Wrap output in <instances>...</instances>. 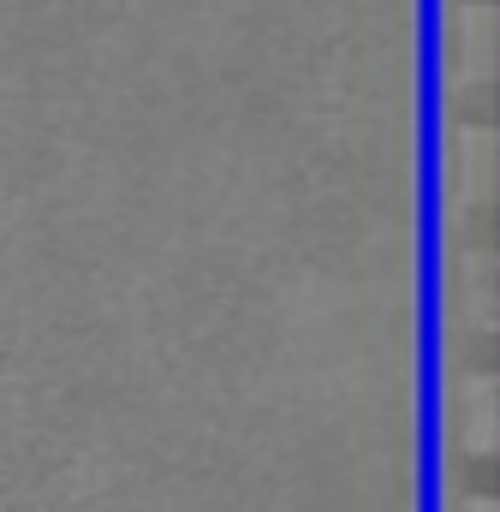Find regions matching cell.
Segmentation results:
<instances>
[{"label":"cell","instance_id":"1","mask_svg":"<svg viewBox=\"0 0 500 512\" xmlns=\"http://www.w3.org/2000/svg\"><path fill=\"white\" fill-rule=\"evenodd\" d=\"M447 179H453V203H489L495 191V126L489 120H459L447 131Z\"/></svg>","mask_w":500,"mask_h":512},{"label":"cell","instance_id":"2","mask_svg":"<svg viewBox=\"0 0 500 512\" xmlns=\"http://www.w3.org/2000/svg\"><path fill=\"white\" fill-rule=\"evenodd\" d=\"M447 399H453V429L471 453H483L495 441V376L477 364V370H459L447 382Z\"/></svg>","mask_w":500,"mask_h":512},{"label":"cell","instance_id":"3","mask_svg":"<svg viewBox=\"0 0 500 512\" xmlns=\"http://www.w3.org/2000/svg\"><path fill=\"white\" fill-rule=\"evenodd\" d=\"M489 66H495V6L465 0V6H453V72L465 84H477V78H489Z\"/></svg>","mask_w":500,"mask_h":512},{"label":"cell","instance_id":"4","mask_svg":"<svg viewBox=\"0 0 500 512\" xmlns=\"http://www.w3.org/2000/svg\"><path fill=\"white\" fill-rule=\"evenodd\" d=\"M453 298H459V316L489 328L495 322V256L483 245H465L453 256Z\"/></svg>","mask_w":500,"mask_h":512},{"label":"cell","instance_id":"5","mask_svg":"<svg viewBox=\"0 0 500 512\" xmlns=\"http://www.w3.org/2000/svg\"><path fill=\"white\" fill-rule=\"evenodd\" d=\"M459 512H495L489 495H459Z\"/></svg>","mask_w":500,"mask_h":512}]
</instances>
